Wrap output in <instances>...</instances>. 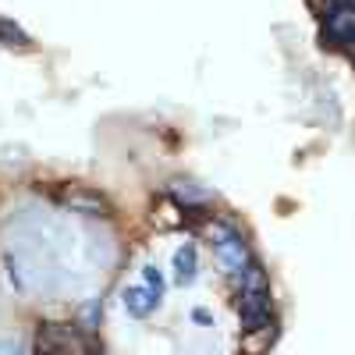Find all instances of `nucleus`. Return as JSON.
<instances>
[{"instance_id": "f257e3e1", "label": "nucleus", "mask_w": 355, "mask_h": 355, "mask_svg": "<svg viewBox=\"0 0 355 355\" xmlns=\"http://www.w3.org/2000/svg\"><path fill=\"white\" fill-rule=\"evenodd\" d=\"M210 242H214V256L217 263L224 266V274L231 277H239L245 266L252 263V252H249V242H245V234L234 227V224H210Z\"/></svg>"}, {"instance_id": "f03ea898", "label": "nucleus", "mask_w": 355, "mask_h": 355, "mask_svg": "<svg viewBox=\"0 0 355 355\" xmlns=\"http://www.w3.org/2000/svg\"><path fill=\"white\" fill-rule=\"evenodd\" d=\"M274 316V299L270 291H249V295H239V323L242 331H263Z\"/></svg>"}, {"instance_id": "7ed1b4c3", "label": "nucleus", "mask_w": 355, "mask_h": 355, "mask_svg": "<svg viewBox=\"0 0 355 355\" xmlns=\"http://www.w3.org/2000/svg\"><path fill=\"white\" fill-rule=\"evenodd\" d=\"M323 40H327L331 46L355 43V4L334 0V8L327 11V25H323Z\"/></svg>"}, {"instance_id": "20e7f679", "label": "nucleus", "mask_w": 355, "mask_h": 355, "mask_svg": "<svg viewBox=\"0 0 355 355\" xmlns=\"http://www.w3.org/2000/svg\"><path fill=\"white\" fill-rule=\"evenodd\" d=\"M121 306H125V313L128 316H135V320H146V316H153V309L160 306V299L146 288V284H132V288H125L121 291Z\"/></svg>"}, {"instance_id": "39448f33", "label": "nucleus", "mask_w": 355, "mask_h": 355, "mask_svg": "<svg viewBox=\"0 0 355 355\" xmlns=\"http://www.w3.org/2000/svg\"><path fill=\"white\" fill-rule=\"evenodd\" d=\"M196 274H199V252H196V245H182L174 252V281L185 288L196 281Z\"/></svg>"}, {"instance_id": "423d86ee", "label": "nucleus", "mask_w": 355, "mask_h": 355, "mask_svg": "<svg viewBox=\"0 0 355 355\" xmlns=\"http://www.w3.org/2000/svg\"><path fill=\"white\" fill-rule=\"evenodd\" d=\"M171 196L185 206V214L192 210V206H206V202H210V192L196 189L192 182H171Z\"/></svg>"}, {"instance_id": "0eeeda50", "label": "nucleus", "mask_w": 355, "mask_h": 355, "mask_svg": "<svg viewBox=\"0 0 355 355\" xmlns=\"http://www.w3.org/2000/svg\"><path fill=\"white\" fill-rule=\"evenodd\" d=\"M0 43H4V46H28V43H33V40H28L25 33H21V28L11 21V18H0Z\"/></svg>"}, {"instance_id": "6e6552de", "label": "nucleus", "mask_w": 355, "mask_h": 355, "mask_svg": "<svg viewBox=\"0 0 355 355\" xmlns=\"http://www.w3.org/2000/svg\"><path fill=\"white\" fill-rule=\"evenodd\" d=\"M142 284L150 288V291L157 295V299L164 302V291H167V281H164V270H160V266H153V263H146V266H142Z\"/></svg>"}, {"instance_id": "1a4fd4ad", "label": "nucleus", "mask_w": 355, "mask_h": 355, "mask_svg": "<svg viewBox=\"0 0 355 355\" xmlns=\"http://www.w3.org/2000/svg\"><path fill=\"white\" fill-rule=\"evenodd\" d=\"M192 320H196V323H210L214 316H210V313H206V309H192Z\"/></svg>"}, {"instance_id": "9d476101", "label": "nucleus", "mask_w": 355, "mask_h": 355, "mask_svg": "<svg viewBox=\"0 0 355 355\" xmlns=\"http://www.w3.org/2000/svg\"><path fill=\"white\" fill-rule=\"evenodd\" d=\"M4 355H21V352H4Z\"/></svg>"}, {"instance_id": "9b49d317", "label": "nucleus", "mask_w": 355, "mask_h": 355, "mask_svg": "<svg viewBox=\"0 0 355 355\" xmlns=\"http://www.w3.org/2000/svg\"><path fill=\"white\" fill-rule=\"evenodd\" d=\"M96 355H100V352H96Z\"/></svg>"}]
</instances>
